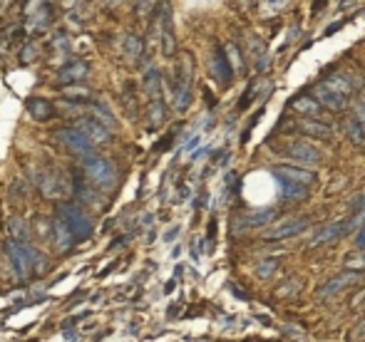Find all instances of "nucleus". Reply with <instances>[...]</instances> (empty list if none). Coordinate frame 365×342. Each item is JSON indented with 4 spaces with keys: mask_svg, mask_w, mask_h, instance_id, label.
I'll use <instances>...</instances> for the list:
<instances>
[{
    "mask_svg": "<svg viewBox=\"0 0 365 342\" xmlns=\"http://www.w3.org/2000/svg\"><path fill=\"white\" fill-rule=\"evenodd\" d=\"M5 253H8V260L13 265V275L15 280H28L32 270H37L42 265V256L32 248L30 243H20V241H13L8 238L5 241Z\"/></svg>",
    "mask_w": 365,
    "mask_h": 342,
    "instance_id": "f257e3e1",
    "label": "nucleus"
},
{
    "mask_svg": "<svg viewBox=\"0 0 365 342\" xmlns=\"http://www.w3.org/2000/svg\"><path fill=\"white\" fill-rule=\"evenodd\" d=\"M80 171H85V176L90 179L94 186L105 189V191H112L115 184H117V169L110 159H105L102 154H90L85 159H80Z\"/></svg>",
    "mask_w": 365,
    "mask_h": 342,
    "instance_id": "f03ea898",
    "label": "nucleus"
},
{
    "mask_svg": "<svg viewBox=\"0 0 365 342\" xmlns=\"http://www.w3.org/2000/svg\"><path fill=\"white\" fill-rule=\"evenodd\" d=\"M58 216H60L67 226H70L72 236H75V243H85V241H90L92 238V233H94V223L90 221L87 211H85L77 201H65V203H60Z\"/></svg>",
    "mask_w": 365,
    "mask_h": 342,
    "instance_id": "7ed1b4c3",
    "label": "nucleus"
},
{
    "mask_svg": "<svg viewBox=\"0 0 365 342\" xmlns=\"http://www.w3.org/2000/svg\"><path fill=\"white\" fill-rule=\"evenodd\" d=\"M191 102V57L184 55L182 65L177 70V87H174V107L184 112Z\"/></svg>",
    "mask_w": 365,
    "mask_h": 342,
    "instance_id": "20e7f679",
    "label": "nucleus"
},
{
    "mask_svg": "<svg viewBox=\"0 0 365 342\" xmlns=\"http://www.w3.org/2000/svg\"><path fill=\"white\" fill-rule=\"evenodd\" d=\"M281 154H286L288 159H293V161H298V164H303V166H313V164L321 161V151H318L313 144L303 142V139H291V142H286L281 146Z\"/></svg>",
    "mask_w": 365,
    "mask_h": 342,
    "instance_id": "39448f33",
    "label": "nucleus"
},
{
    "mask_svg": "<svg viewBox=\"0 0 365 342\" xmlns=\"http://www.w3.org/2000/svg\"><path fill=\"white\" fill-rule=\"evenodd\" d=\"M358 223H365V213H358L355 218H348V221H335V223H331V226H326L323 231H318V233L313 236V241H310L308 246H310V248L326 246V243H331V241H335V238L345 236L350 228L358 226Z\"/></svg>",
    "mask_w": 365,
    "mask_h": 342,
    "instance_id": "423d86ee",
    "label": "nucleus"
},
{
    "mask_svg": "<svg viewBox=\"0 0 365 342\" xmlns=\"http://www.w3.org/2000/svg\"><path fill=\"white\" fill-rule=\"evenodd\" d=\"M55 139H58L67 151H72L75 156H80V159L94 154V144L87 142L77 129H58V132H55Z\"/></svg>",
    "mask_w": 365,
    "mask_h": 342,
    "instance_id": "0eeeda50",
    "label": "nucleus"
},
{
    "mask_svg": "<svg viewBox=\"0 0 365 342\" xmlns=\"http://www.w3.org/2000/svg\"><path fill=\"white\" fill-rule=\"evenodd\" d=\"M321 107H326V109H331V112H345L348 109V97H343V94H338L335 89L326 85V82H318V85L313 87V94H310Z\"/></svg>",
    "mask_w": 365,
    "mask_h": 342,
    "instance_id": "6e6552de",
    "label": "nucleus"
},
{
    "mask_svg": "<svg viewBox=\"0 0 365 342\" xmlns=\"http://www.w3.org/2000/svg\"><path fill=\"white\" fill-rule=\"evenodd\" d=\"M75 129H77L90 144H105V142H110V137H112V132H110L102 122H97L94 117H82V119H77V122H75Z\"/></svg>",
    "mask_w": 365,
    "mask_h": 342,
    "instance_id": "1a4fd4ad",
    "label": "nucleus"
},
{
    "mask_svg": "<svg viewBox=\"0 0 365 342\" xmlns=\"http://www.w3.org/2000/svg\"><path fill=\"white\" fill-rule=\"evenodd\" d=\"M358 280H360V273H358V270H343V273H338L335 278H331L328 283L321 285L318 298H321V300H331V298H335L340 290H345V288L355 285Z\"/></svg>",
    "mask_w": 365,
    "mask_h": 342,
    "instance_id": "9d476101",
    "label": "nucleus"
},
{
    "mask_svg": "<svg viewBox=\"0 0 365 342\" xmlns=\"http://www.w3.org/2000/svg\"><path fill=\"white\" fill-rule=\"evenodd\" d=\"M159 30H162V55L172 57L177 52V35H174V20L169 13V5H159Z\"/></svg>",
    "mask_w": 365,
    "mask_h": 342,
    "instance_id": "9b49d317",
    "label": "nucleus"
},
{
    "mask_svg": "<svg viewBox=\"0 0 365 342\" xmlns=\"http://www.w3.org/2000/svg\"><path fill=\"white\" fill-rule=\"evenodd\" d=\"M310 226V221L308 218H286L283 223H276L271 226L266 233H264V238L266 241H283V238H293V236H298L301 231Z\"/></svg>",
    "mask_w": 365,
    "mask_h": 342,
    "instance_id": "f8f14e48",
    "label": "nucleus"
},
{
    "mask_svg": "<svg viewBox=\"0 0 365 342\" xmlns=\"http://www.w3.org/2000/svg\"><path fill=\"white\" fill-rule=\"evenodd\" d=\"M212 75L214 80L219 82V85H231V80H234V67H231V62H229V55H226V47H214L212 52Z\"/></svg>",
    "mask_w": 365,
    "mask_h": 342,
    "instance_id": "ddd939ff",
    "label": "nucleus"
},
{
    "mask_svg": "<svg viewBox=\"0 0 365 342\" xmlns=\"http://www.w3.org/2000/svg\"><path fill=\"white\" fill-rule=\"evenodd\" d=\"M274 176L283 184H298V186H310L316 181V174L313 171H305L303 166H276Z\"/></svg>",
    "mask_w": 365,
    "mask_h": 342,
    "instance_id": "4468645a",
    "label": "nucleus"
},
{
    "mask_svg": "<svg viewBox=\"0 0 365 342\" xmlns=\"http://www.w3.org/2000/svg\"><path fill=\"white\" fill-rule=\"evenodd\" d=\"M276 216H278V211H276V208H258V211H248V213H243L241 218L236 221V226L261 228V226H266V223H271Z\"/></svg>",
    "mask_w": 365,
    "mask_h": 342,
    "instance_id": "2eb2a0df",
    "label": "nucleus"
},
{
    "mask_svg": "<svg viewBox=\"0 0 365 342\" xmlns=\"http://www.w3.org/2000/svg\"><path fill=\"white\" fill-rule=\"evenodd\" d=\"M75 196H77V201H80V206L87 203V206H92V208H102V206L107 203L105 196H99L94 189H90V186L80 179V174L75 176Z\"/></svg>",
    "mask_w": 365,
    "mask_h": 342,
    "instance_id": "dca6fc26",
    "label": "nucleus"
},
{
    "mask_svg": "<svg viewBox=\"0 0 365 342\" xmlns=\"http://www.w3.org/2000/svg\"><path fill=\"white\" fill-rule=\"evenodd\" d=\"M87 72H90V65H87L85 60H75V62L65 65L60 72H58V80H60L62 85L80 82V80H85V77H87Z\"/></svg>",
    "mask_w": 365,
    "mask_h": 342,
    "instance_id": "f3484780",
    "label": "nucleus"
},
{
    "mask_svg": "<svg viewBox=\"0 0 365 342\" xmlns=\"http://www.w3.org/2000/svg\"><path fill=\"white\" fill-rule=\"evenodd\" d=\"M291 109L296 114H301L303 119H318V117H321V104H318L313 97H308V94L293 97V99H291Z\"/></svg>",
    "mask_w": 365,
    "mask_h": 342,
    "instance_id": "a211bd4d",
    "label": "nucleus"
},
{
    "mask_svg": "<svg viewBox=\"0 0 365 342\" xmlns=\"http://www.w3.org/2000/svg\"><path fill=\"white\" fill-rule=\"evenodd\" d=\"M25 109H28V114H30L35 122H47V119L55 114V107H53L47 99H42V97H28Z\"/></svg>",
    "mask_w": 365,
    "mask_h": 342,
    "instance_id": "6ab92c4d",
    "label": "nucleus"
},
{
    "mask_svg": "<svg viewBox=\"0 0 365 342\" xmlns=\"http://www.w3.org/2000/svg\"><path fill=\"white\" fill-rule=\"evenodd\" d=\"M53 238H55V246H58V251H70L72 246H77L75 243V236H72V231L70 226L62 221L60 216H55V221H53Z\"/></svg>",
    "mask_w": 365,
    "mask_h": 342,
    "instance_id": "aec40b11",
    "label": "nucleus"
},
{
    "mask_svg": "<svg viewBox=\"0 0 365 342\" xmlns=\"http://www.w3.org/2000/svg\"><path fill=\"white\" fill-rule=\"evenodd\" d=\"M296 129H298L303 137L331 139V127H328V124H321L318 119H298V122H296Z\"/></svg>",
    "mask_w": 365,
    "mask_h": 342,
    "instance_id": "412c9836",
    "label": "nucleus"
},
{
    "mask_svg": "<svg viewBox=\"0 0 365 342\" xmlns=\"http://www.w3.org/2000/svg\"><path fill=\"white\" fill-rule=\"evenodd\" d=\"M142 87H144V94L149 97V99H159V94H162V72L157 70V67H149L147 72H144V77H142Z\"/></svg>",
    "mask_w": 365,
    "mask_h": 342,
    "instance_id": "4be33fe9",
    "label": "nucleus"
},
{
    "mask_svg": "<svg viewBox=\"0 0 365 342\" xmlns=\"http://www.w3.org/2000/svg\"><path fill=\"white\" fill-rule=\"evenodd\" d=\"M248 45H251V57H253V72H264V70L269 67V55H266V45H264V40L251 37Z\"/></svg>",
    "mask_w": 365,
    "mask_h": 342,
    "instance_id": "5701e85b",
    "label": "nucleus"
},
{
    "mask_svg": "<svg viewBox=\"0 0 365 342\" xmlns=\"http://www.w3.org/2000/svg\"><path fill=\"white\" fill-rule=\"evenodd\" d=\"M323 82L331 87V89H335L338 94H343V97H350V94H353V82H350L345 75H340V72H331V75H326Z\"/></svg>",
    "mask_w": 365,
    "mask_h": 342,
    "instance_id": "b1692460",
    "label": "nucleus"
},
{
    "mask_svg": "<svg viewBox=\"0 0 365 342\" xmlns=\"http://www.w3.org/2000/svg\"><path fill=\"white\" fill-rule=\"evenodd\" d=\"M40 189L45 191V196H62V194H65V184H62L60 176H58V169L50 171V174H45Z\"/></svg>",
    "mask_w": 365,
    "mask_h": 342,
    "instance_id": "393cba45",
    "label": "nucleus"
},
{
    "mask_svg": "<svg viewBox=\"0 0 365 342\" xmlns=\"http://www.w3.org/2000/svg\"><path fill=\"white\" fill-rule=\"evenodd\" d=\"M345 134H348V139L355 144V146H360V144L365 142V127L350 114L348 117V122H345Z\"/></svg>",
    "mask_w": 365,
    "mask_h": 342,
    "instance_id": "a878e982",
    "label": "nucleus"
},
{
    "mask_svg": "<svg viewBox=\"0 0 365 342\" xmlns=\"http://www.w3.org/2000/svg\"><path fill=\"white\" fill-rule=\"evenodd\" d=\"M305 196H308V186L283 184V181H281V199L283 201H303Z\"/></svg>",
    "mask_w": 365,
    "mask_h": 342,
    "instance_id": "bb28decb",
    "label": "nucleus"
},
{
    "mask_svg": "<svg viewBox=\"0 0 365 342\" xmlns=\"http://www.w3.org/2000/svg\"><path fill=\"white\" fill-rule=\"evenodd\" d=\"M147 119H149V127H159V124L167 119V107H164V102H162V99H154V102H149Z\"/></svg>",
    "mask_w": 365,
    "mask_h": 342,
    "instance_id": "cd10ccee",
    "label": "nucleus"
},
{
    "mask_svg": "<svg viewBox=\"0 0 365 342\" xmlns=\"http://www.w3.org/2000/svg\"><path fill=\"white\" fill-rule=\"evenodd\" d=\"M124 55H127V60H132V62L142 55V40H139L134 32H129V35L124 37Z\"/></svg>",
    "mask_w": 365,
    "mask_h": 342,
    "instance_id": "c85d7f7f",
    "label": "nucleus"
},
{
    "mask_svg": "<svg viewBox=\"0 0 365 342\" xmlns=\"http://www.w3.org/2000/svg\"><path fill=\"white\" fill-rule=\"evenodd\" d=\"M94 119H97V122H102L107 129H115V127H117L115 114H110V109H107L105 104H99V102H94Z\"/></svg>",
    "mask_w": 365,
    "mask_h": 342,
    "instance_id": "c756f323",
    "label": "nucleus"
},
{
    "mask_svg": "<svg viewBox=\"0 0 365 342\" xmlns=\"http://www.w3.org/2000/svg\"><path fill=\"white\" fill-rule=\"evenodd\" d=\"M8 231H10V238L13 241H20V243H25V223H23V218H10L8 221Z\"/></svg>",
    "mask_w": 365,
    "mask_h": 342,
    "instance_id": "7c9ffc66",
    "label": "nucleus"
},
{
    "mask_svg": "<svg viewBox=\"0 0 365 342\" xmlns=\"http://www.w3.org/2000/svg\"><path fill=\"white\" fill-rule=\"evenodd\" d=\"M226 55H229V62H231L234 72H243V55H241V50H239L234 42L226 45Z\"/></svg>",
    "mask_w": 365,
    "mask_h": 342,
    "instance_id": "2f4dec72",
    "label": "nucleus"
},
{
    "mask_svg": "<svg viewBox=\"0 0 365 342\" xmlns=\"http://www.w3.org/2000/svg\"><path fill=\"white\" fill-rule=\"evenodd\" d=\"M276 268H278V260H264V263H258V265L253 268V273H256V278L266 280V278H271V275H274Z\"/></svg>",
    "mask_w": 365,
    "mask_h": 342,
    "instance_id": "473e14b6",
    "label": "nucleus"
},
{
    "mask_svg": "<svg viewBox=\"0 0 365 342\" xmlns=\"http://www.w3.org/2000/svg\"><path fill=\"white\" fill-rule=\"evenodd\" d=\"M37 52H40L37 42H28V45L23 47V52H20V62H23V65H30L32 60H37Z\"/></svg>",
    "mask_w": 365,
    "mask_h": 342,
    "instance_id": "72a5a7b5",
    "label": "nucleus"
},
{
    "mask_svg": "<svg viewBox=\"0 0 365 342\" xmlns=\"http://www.w3.org/2000/svg\"><path fill=\"white\" fill-rule=\"evenodd\" d=\"M53 42H55V47H60L65 55H70V40H67V35H65V30H58L55 35H53Z\"/></svg>",
    "mask_w": 365,
    "mask_h": 342,
    "instance_id": "f704fd0d",
    "label": "nucleus"
},
{
    "mask_svg": "<svg viewBox=\"0 0 365 342\" xmlns=\"http://www.w3.org/2000/svg\"><path fill=\"white\" fill-rule=\"evenodd\" d=\"M355 268H360V270L365 268V256L363 253H360V256H350L348 260H345V270H355Z\"/></svg>",
    "mask_w": 365,
    "mask_h": 342,
    "instance_id": "c9c22d12",
    "label": "nucleus"
},
{
    "mask_svg": "<svg viewBox=\"0 0 365 342\" xmlns=\"http://www.w3.org/2000/svg\"><path fill=\"white\" fill-rule=\"evenodd\" d=\"M298 285H301V280H291V283L281 285V288H278V295H281V298H283V295L288 298V295H293V293H296V288H298Z\"/></svg>",
    "mask_w": 365,
    "mask_h": 342,
    "instance_id": "e433bc0d",
    "label": "nucleus"
},
{
    "mask_svg": "<svg viewBox=\"0 0 365 342\" xmlns=\"http://www.w3.org/2000/svg\"><path fill=\"white\" fill-rule=\"evenodd\" d=\"M358 248L365 251V223L360 226V233H358Z\"/></svg>",
    "mask_w": 365,
    "mask_h": 342,
    "instance_id": "4c0bfd02",
    "label": "nucleus"
},
{
    "mask_svg": "<svg viewBox=\"0 0 365 342\" xmlns=\"http://www.w3.org/2000/svg\"><path fill=\"white\" fill-rule=\"evenodd\" d=\"M177 236H179V228L174 226V228H172V231H169V233H167V236H164V238H167V241H174Z\"/></svg>",
    "mask_w": 365,
    "mask_h": 342,
    "instance_id": "58836bf2",
    "label": "nucleus"
},
{
    "mask_svg": "<svg viewBox=\"0 0 365 342\" xmlns=\"http://www.w3.org/2000/svg\"><path fill=\"white\" fill-rule=\"evenodd\" d=\"M127 241H129V236H124V238H120V241H115V243H112V251H115V248H122Z\"/></svg>",
    "mask_w": 365,
    "mask_h": 342,
    "instance_id": "ea45409f",
    "label": "nucleus"
}]
</instances>
